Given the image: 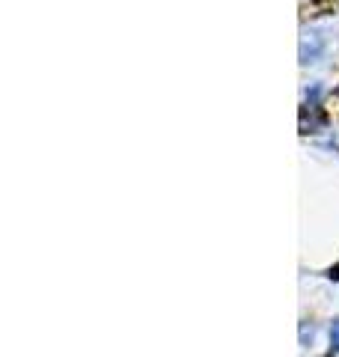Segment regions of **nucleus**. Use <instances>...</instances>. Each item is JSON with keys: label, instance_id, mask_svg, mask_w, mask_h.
<instances>
[{"label": "nucleus", "instance_id": "1", "mask_svg": "<svg viewBox=\"0 0 339 357\" xmlns=\"http://www.w3.org/2000/svg\"><path fill=\"white\" fill-rule=\"evenodd\" d=\"M330 345H334L336 352H339V319L334 321V325H330Z\"/></svg>", "mask_w": 339, "mask_h": 357}]
</instances>
